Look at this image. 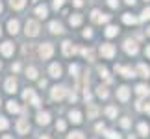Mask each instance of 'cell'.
<instances>
[{
  "mask_svg": "<svg viewBox=\"0 0 150 139\" xmlns=\"http://www.w3.org/2000/svg\"><path fill=\"white\" fill-rule=\"evenodd\" d=\"M50 76L52 78H59L61 76V67L57 65V63H52L50 65Z\"/></svg>",
  "mask_w": 150,
  "mask_h": 139,
  "instance_id": "15",
  "label": "cell"
},
{
  "mask_svg": "<svg viewBox=\"0 0 150 139\" xmlns=\"http://www.w3.org/2000/svg\"><path fill=\"white\" fill-rule=\"evenodd\" d=\"M137 71H139V72H141V76H145V78H148V76H150V69L145 65V63H139Z\"/></svg>",
  "mask_w": 150,
  "mask_h": 139,
  "instance_id": "23",
  "label": "cell"
},
{
  "mask_svg": "<svg viewBox=\"0 0 150 139\" xmlns=\"http://www.w3.org/2000/svg\"><path fill=\"white\" fill-rule=\"evenodd\" d=\"M24 32H26V35H30V37H35L37 33H39V24L35 21H28L26 22V28H24Z\"/></svg>",
  "mask_w": 150,
  "mask_h": 139,
  "instance_id": "1",
  "label": "cell"
},
{
  "mask_svg": "<svg viewBox=\"0 0 150 139\" xmlns=\"http://www.w3.org/2000/svg\"><path fill=\"white\" fill-rule=\"evenodd\" d=\"M83 37H93V32H91V30H85L83 32Z\"/></svg>",
  "mask_w": 150,
  "mask_h": 139,
  "instance_id": "44",
  "label": "cell"
},
{
  "mask_svg": "<svg viewBox=\"0 0 150 139\" xmlns=\"http://www.w3.org/2000/svg\"><path fill=\"white\" fill-rule=\"evenodd\" d=\"M69 22H71V26H78V24H82V15H72Z\"/></svg>",
  "mask_w": 150,
  "mask_h": 139,
  "instance_id": "26",
  "label": "cell"
},
{
  "mask_svg": "<svg viewBox=\"0 0 150 139\" xmlns=\"http://www.w3.org/2000/svg\"><path fill=\"white\" fill-rule=\"evenodd\" d=\"M82 54H83L85 57H87L89 61H93V50H89V48H83V50H82Z\"/></svg>",
  "mask_w": 150,
  "mask_h": 139,
  "instance_id": "35",
  "label": "cell"
},
{
  "mask_svg": "<svg viewBox=\"0 0 150 139\" xmlns=\"http://www.w3.org/2000/svg\"><path fill=\"white\" fill-rule=\"evenodd\" d=\"M104 33H106V37H115V35L119 33V28H117V26H108Z\"/></svg>",
  "mask_w": 150,
  "mask_h": 139,
  "instance_id": "20",
  "label": "cell"
},
{
  "mask_svg": "<svg viewBox=\"0 0 150 139\" xmlns=\"http://www.w3.org/2000/svg\"><path fill=\"white\" fill-rule=\"evenodd\" d=\"M52 52H54V46H52L50 43H45L39 46V56L43 57V60H48V57L52 56Z\"/></svg>",
  "mask_w": 150,
  "mask_h": 139,
  "instance_id": "3",
  "label": "cell"
},
{
  "mask_svg": "<svg viewBox=\"0 0 150 139\" xmlns=\"http://www.w3.org/2000/svg\"><path fill=\"white\" fill-rule=\"evenodd\" d=\"M69 71H71V74H72V76H78V65H71V67H69Z\"/></svg>",
  "mask_w": 150,
  "mask_h": 139,
  "instance_id": "39",
  "label": "cell"
},
{
  "mask_svg": "<svg viewBox=\"0 0 150 139\" xmlns=\"http://www.w3.org/2000/svg\"><path fill=\"white\" fill-rule=\"evenodd\" d=\"M76 52H78V48H76V46H72L71 41L63 43V54H65V56H72V54H76Z\"/></svg>",
  "mask_w": 150,
  "mask_h": 139,
  "instance_id": "10",
  "label": "cell"
},
{
  "mask_svg": "<svg viewBox=\"0 0 150 139\" xmlns=\"http://www.w3.org/2000/svg\"><path fill=\"white\" fill-rule=\"evenodd\" d=\"M117 98H119V100H122V102H126V100L130 98V89L126 87V85L119 87V89H117Z\"/></svg>",
  "mask_w": 150,
  "mask_h": 139,
  "instance_id": "9",
  "label": "cell"
},
{
  "mask_svg": "<svg viewBox=\"0 0 150 139\" xmlns=\"http://www.w3.org/2000/svg\"><path fill=\"white\" fill-rule=\"evenodd\" d=\"M13 50H15V46H13V43H9V41H6V43L0 45V52H2L4 56H13Z\"/></svg>",
  "mask_w": 150,
  "mask_h": 139,
  "instance_id": "8",
  "label": "cell"
},
{
  "mask_svg": "<svg viewBox=\"0 0 150 139\" xmlns=\"http://www.w3.org/2000/svg\"><path fill=\"white\" fill-rule=\"evenodd\" d=\"M91 19H93L95 22H108V21H109V15H104V13H100L98 9H93Z\"/></svg>",
  "mask_w": 150,
  "mask_h": 139,
  "instance_id": "7",
  "label": "cell"
},
{
  "mask_svg": "<svg viewBox=\"0 0 150 139\" xmlns=\"http://www.w3.org/2000/svg\"><path fill=\"white\" fill-rule=\"evenodd\" d=\"M8 126H9V123H8V121H6L4 117H0V130H6Z\"/></svg>",
  "mask_w": 150,
  "mask_h": 139,
  "instance_id": "36",
  "label": "cell"
},
{
  "mask_svg": "<svg viewBox=\"0 0 150 139\" xmlns=\"http://www.w3.org/2000/svg\"><path fill=\"white\" fill-rule=\"evenodd\" d=\"M145 109H146V113H148V115H150V104H148V106H146V108H145Z\"/></svg>",
  "mask_w": 150,
  "mask_h": 139,
  "instance_id": "48",
  "label": "cell"
},
{
  "mask_svg": "<svg viewBox=\"0 0 150 139\" xmlns=\"http://www.w3.org/2000/svg\"><path fill=\"white\" fill-rule=\"evenodd\" d=\"M37 123H39V124H48V123H50V115H48L47 111L37 113Z\"/></svg>",
  "mask_w": 150,
  "mask_h": 139,
  "instance_id": "16",
  "label": "cell"
},
{
  "mask_svg": "<svg viewBox=\"0 0 150 139\" xmlns=\"http://www.w3.org/2000/svg\"><path fill=\"white\" fill-rule=\"evenodd\" d=\"M104 130V124H96V132H102Z\"/></svg>",
  "mask_w": 150,
  "mask_h": 139,
  "instance_id": "45",
  "label": "cell"
},
{
  "mask_svg": "<svg viewBox=\"0 0 150 139\" xmlns=\"http://www.w3.org/2000/svg\"><path fill=\"white\" fill-rule=\"evenodd\" d=\"M0 33H2V30H0Z\"/></svg>",
  "mask_w": 150,
  "mask_h": 139,
  "instance_id": "53",
  "label": "cell"
},
{
  "mask_svg": "<svg viewBox=\"0 0 150 139\" xmlns=\"http://www.w3.org/2000/svg\"><path fill=\"white\" fill-rule=\"evenodd\" d=\"M56 128L63 132V130H65V123H63V121H57V124H56Z\"/></svg>",
  "mask_w": 150,
  "mask_h": 139,
  "instance_id": "40",
  "label": "cell"
},
{
  "mask_svg": "<svg viewBox=\"0 0 150 139\" xmlns=\"http://www.w3.org/2000/svg\"><path fill=\"white\" fill-rule=\"evenodd\" d=\"M115 72H120L124 78H134L135 76V71L132 67H122V65H115Z\"/></svg>",
  "mask_w": 150,
  "mask_h": 139,
  "instance_id": "4",
  "label": "cell"
},
{
  "mask_svg": "<svg viewBox=\"0 0 150 139\" xmlns=\"http://www.w3.org/2000/svg\"><path fill=\"white\" fill-rule=\"evenodd\" d=\"M146 56L150 57V46H146Z\"/></svg>",
  "mask_w": 150,
  "mask_h": 139,
  "instance_id": "46",
  "label": "cell"
},
{
  "mask_svg": "<svg viewBox=\"0 0 150 139\" xmlns=\"http://www.w3.org/2000/svg\"><path fill=\"white\" fill-rule=\"evenodd\" d=\"M39 139H50V137L48 135H43V137H39Z\"/></svg>",
  "mask_w": 150,
  "mask_h": 139,
  "instance_id": "49",
  "label": "cell"
},
{
  "mask_svg": "<svg viewBox=\"0 0 150 139\" xmlns=\"http://www.w3.org/2000/svg\"><path fill=\"white\" fill-rule=\"evenodd\" d=\"M8 111H9V113H19V111H21L19 104L13 102V100H9V102H8Z\"/></svg>",
  "mask_w": 150,
  "mask_h": 139,
  "instance_id": "21",
  "label": "cell"
},
{
  "mask_svg": "<svg viewBox=\"0 0 150 139\" xmlns=\"http://www.w3.org/2000/svg\"><path fill=\"white\" fill-rule=\"evenodd\" d=\"M0 13H2V2H0Z\"/></svg>",
  "mask_w": 150,
  "mask_h": 139,
  "instance_id": "51",
  "label": "cell"
},
{
  "mask_svg": "<svg viewBox=\"0 0 150 139\" xmlns=\"http://www.w3.org/2000/svg\"><path fill=\"white\" fill-rule=\"evenodd\" d=\"M148 130H150L148 124H145V123L139 124V134H141V135H148Z\"/></svg>",
  "mask_w": 150,
  "mask_h": 139,
  "instance_id": "32",
  "label": "cell"
},
{
  "mask_svg": "<svg viewBox=\"0 0 150 139\" xmlns=\"http://www.w3.org/2000/svg\"><path fill=\"white\" fill-rule=\"evenodd\" d=\"M108 4L111 6V8H117V6H119V0H108Z\"/></svg>",
  "mask_w": 150,
  "mask_h": 139,
  "instance_id": "41",
  "label": "cell"
},
{
  "mask_svg": "<svg viewBox=\"0 0 150 139\" xmlns=\"http://www.w3.org/2000/svg\"><path fill=\"white\" fill-rule=\"evenodd\" d=\"M2 139H11V137H9V135H4V137H2Z\"/></svg>",
  "mask_w": 150,
  "mask_h": 139,
  "instance_id": "50",
  "label": "cell"
},
{
  "mask_svg": "<svg viewBox=\"0 0 150 139\" xmlns=\"http://www.w3.org/2000/svg\"><path fill=\"white\" fill-rule=\"evenodd\" d=\"M124 50L128 52V54H137V50H139V48H137V43H135V41L128 39V41L124 43Z\"/></svg>",
  "mask_w": 150,
  "mask_h": 139,
  "instance_id": "11",
  "label": "cell"
},
{
  "mask_svg": "<svg viewBox=\"0 0 150 139\" xmlns=\"http://www.w3.org/2000/svg\"><path fill=\"white\" fill-rule=\"evenodd\" d=\"M106 115H108V117H111V119H115V117H117V108L109 106V108L106 109Z\"/></svg>",
  "mask_w": 150,
  "mask_h": 139,
  "instance_id": "29",
  "label": "cell"
},
{
  "mask_svg": "<svg viewBox=\"0 0 150 139\" xmlns=\"http://www.w3.org/2000/svg\"><path fill=\"white\" fill-rule=\"evenodd\" d=\"M35 15L41 17V19H45V17L48 15V8H47V6H37V8H35Z\"/></svg>",
  "mask_w": 150,
  "mask_h": 139,
  "instance_id": "18",
  "label": "cell"
},
{
  "mask_svg": "<svg viewBox=\"0 0 150 139\" xmlns=\"http://www.w3.org/2000/svg\"><path fill=\"white\" fill-rule=\"evenodd\" d=\"M26 76L32 78V80H35V78H37V69H35V67H30V69L26 71Z\"/></svg>",
  "mask_w": 150,
  "mask_h": 139,
  "instance_id": "28",
  "label": "cell"
},
{
  "mask_svg": "<svg viewBox=\"0 0 150 139\" xmlns=\"http://www.w3.org/2000/svg\"><path fill=\"white\" fill-rule=\"evenodd\" d=\"M74 6H76V8H82V6H83V0H74Z\"/></svg>",
  "mask_w": 150,
  "mask_h": 139,
  "instance_id": "43",
  "label": "cell"
},
{
  "mask_svg": "<svg viewBox=\"0 0 150 139\" xmlns=\"http://www.w3.org/2000/svg\"><path fill=\"white\" fill-rule=\"evenodd\" d=\"M126 4H135V0H126Z\"/></svg>",
  "mask_w": 150,
  "mask_h": 139,
  "instance_id": "47",
  "label": "cell"
},
{
  "mask_svg": "<svg viewBox=\"0 0 150 139\" xmlns=\"http://www.w3.org/2000/svg\"><path fill=\"white\" fill-rule=\"evenodd\" d=\"M135 93H137V95H139V96H145V95H148V93H150V89L146 87V85H137V87H135Z\"/></svg>",
  "mask_w": 150,
  "mask_h": 139,
  "instance_id": "24",
  "label": "cell"
},
{
  "mask_svg": "<svg viewBox=\"0 0 150 139\" xmlns=\"http://www.w3.org/2000/svg\"><path fill=\"white\" fill-rule=\"evenodd\" d=\"M146 33H148V35H150V28H148V32H146Z\"/></svg>",
  "mask_w": 150,
  "mask_h": 139,
  "instance_id": "52",
  "label": "cell"
},
{
  "mask_svg": "<svg viewBox=\"0 0 150 139\" xmlns=\"http://www.w3.org/2000/svg\"><path fill=\"white\" fill-rule=\"evenodd\" d=\"M28 130H30L28 121H26V119H19V123H17V132H19V134H26Z\"/></svg>",
  "mask_w": 150,
  "mask_h": 139,
  "instance_id": "12",
  "label": "cell"
},
{
  "mask_svg": "<svg viewBox=\"0 0 150 139\" xmlns=\"http://www.w3.org/2000/svg\"><path fill=\"white\" fill-rule=\"evenodd\" d=\"M96 95H98L100 98H108V95H109V93H108V89L104 87V85H100V87L96 89Z\"/></svg>",
  "mask_w": 150,
  "mask_h": 139,
  "instance_id": "27",
  "label": "cell"
},
{
  "mask_svg": "<svg viewBox=\"0 0 150 139\" xmlns=\"http://www.w3.org/2000/svg\"><path fill=\"white\" fill-rule=\"evenodd\" d=\"M63 6V0H54V8L57 9V8H61Z\"/></svg>",
  "mask_w": 150,
  "mask_h": 139,
  "instance_id": "42",
  "label": "cell"
},
{
  "mask_svg": "<svg viewBox=\"0 0 150 139\" xmlns=\"http://www.w3.org/2000/svg\"><path fill=\"white\" fill-rule=\"evenodd\" d=\"M122 22H124V24H135L137 19H135L132 13H124V15H122Z\"/></svg>",
  "mask_w": 150,
  "mask_h": 139,
  "instance_id": "19",
  "label": "cell"
},
{
  "mask_svg": "<svg viewBox=\"0 0 150 139\" xmlns=\"http://www.w3.org/2000/svg\"><path fill=\"white\" fill-rule=\"evenodd\" d=\"M22 98L28 100V102H32L33 106H39V104H41V100H39V96L33 93V89H26L24 93H22Z\"/></svg>",
  "mask_w": 150,
  "mask_h": 139,
  "instance_id": "2",
  "label": "cell"
},
{
  "mask_svg": "<svg viewBox=\"0 0 150 139\" xmlns=\"http://www.w3.org/2000/svg\"><path fill=\"white\" fill-rule=\"evenodd\" d=\"M9 4H11V8H15V9H22L24 4H26V0H9Z\"/></svg>",
  "mask_w": 150,
  "mask_h": 139,
  "instance_id": "25",
  "label": "cell"
},
{
  "mask_svg": "<svg viewBox=\"0 0 150 139\" xmlns=\"http://www.w3.org/2000/svg\"><path fill=\"white\" fill-rule=\"evenodd\" d=\"M50 32H52V33H61V32H63V26L59 24V22L54 21V22H50Z\"/></svg>",
  "mask_w": 150,
  "mask_h": 139,
  "instance_id": "22",
  "label": "cell"
},
{
  "mask_svg": "<svg viewBox=\"0 0 150 139\" xmlns=\"http://www.w3.org/2000/svg\"><path fill=\"white\" fill-rule=\"evenodd\" d=\"M120 126H122V128H128V126H130V119H128V117L120 119Z\"/></svg>",
  "mask_w": 150,
  "mask_h": 139,
  "instance_id": "38",
  "label": "cell"
},
{
  "mask_svg": "<svg viewBox=\"0 0 150 139\" xmlns=\"http://www.w3.org/2000/svg\"><path fill=\"white\" fill-rule=\"evenodd\" d=\"M98 72H100V76H102V78H106V80H109V76H108V69H104V67H100V69H98Z\"/></svg>",
  "mask_w": 150,
  "mask_h": 139,
  "instance_id": "37",
  "label": "cell"
},
{
  "mask_svg": "<svg viewBox=\"0 0 150 139\" xmlns=\"http://www.w3.org/2000/svg\"><path fill=\"white\" fill-rule=\"evenodd\" d=\"M69 117H71V121H72L74 124H80V123H82V113H80L78 109H72V111L69 113Z\"/></svg>",
  "mask_w": 150,
  "mask_h": 139,
  "instance_id": "14",
  "label": "cell"
},
{
  "mask_svg": "<svg viewBox=\"0 0 150 139\" xmlns=\"http://www.w3.org/2000/svg\"><path fill=\"white\" fill-rule=\"evenodd\" d=\"M87 115H89L91 119H95L96 115H98V108H96V106H89V111H87Z\"/></svg>",
  "mask_w": 150,
  "mask_h": 139,
  "instance_id": "31",
  "label": "cell"
},
{
  "mask_svg": "<svg viewBox=\"0 0 150 139\" xmlns=\"http://www.w3.org/2000/svg\"><path fill=\"white\" fill-rule=\"evenodd\" d=\"M8 30H9V33H19V21L17 19H11L9 22H8Z\"/></svg>",
  "mask_w": 150,
  "mask_h": 139,
  "instance_id": "13",
  "label": "cell"
},
{
  "mask_svg": "<svg viewBox=\"0 0 150 139\" xmlns=\"http://www.w3.org/2000/svg\"><path fill=\"white\" fill-rule=\"evenodd\" d=\"M100 54L104 57H108V60H111V57L115 56V46L113 45H102L100 46Z\"/></svg>",
  "mask_w": 150,
  "mask_h": 139,
  "instance_id": "5",
  "label": "cell"
},
{
  "mask_svg": "<svg viewBox=\"0 0 150 139\" xmlns=\"http://www.w3.org/2000/svg\"><path fill=\"white\" fill-rule=\"evenodd\" d=\"M67 139H85V137H83V134H82V132H72V134L69 135Z\"/></svg>",
  "mask_w": 150,
  "mask_h": 139,
  "instance_id": "34",
  "label": "cell"
},
{
  "mask_svg": "<svg viewBox=\"0 0 150 139\" xmlns=\"http://www.w3.org/2000/svg\"><path fill=\"white\" fill-rule=\"evenodd\" d=\"M67 87H54L52 89V98L54 100H61V98H65L67 96Z\"/></svg>",
  "mask_w": 150,
  "mask_h": 139,
  "instance_id": "6",
  "label": "cell"
},
{
  "mask_svg": "<svg viewBox=\"0 0 150 139\" xmlns=\"http://www.w3.org/2000/svg\"><path fill=\"white\" fill-rule=\"evenodd\" d=\"M139 19H141V21H148V19H150V8H145V11L141 13Z\"/></svg>",
  "mask_w": 150,
  "mask_h": 139,
  "instance_id": "33",
  "label": "cell"
},
{
  "mask_svg": "<svg viewBox=\"0 0 150 139\" xmlns=\"http://www.w3.org/2000/svg\"><path fill=\"white\" fill-rule=\"evenodd\" d=\"M6 91H8V93H15L17 91V82H15L13 78L6 80Z\"/></svg>",
  "mask_w": 150,
  "mask_h": 139,
  "instance_id": "17",
  "label": "cell"
},
{
  "mask_svg": "<svg viewBox=\"0 0 150 139\" xmlns=\"http://www.w3.org/2000/svg\"><path fill=\"white\" fill-rule=\"evenodd\" d=\"M0 67H2V65H0Z\"/></svg>",
  "mask_w": 150,
  "mask_h": 139,
  "instance_id": "54",
  "label": "cell"
},
{
  "mask_svg": "<svg viewBox=\"0 0 150 139\" xmlns=\"http://www.w3.org/2000/svg\"><path fill=\"white\" fill-rule=\"evenodd\" d=\"M104 135H106L108 139H120V135L117 134V132H113V130H106V134H104Z\"/></svg>",
  "mask_w": 150,
  "mask_h": 139,
  "instance_id": "30",
  "label": "cell"
}]
</instances>
